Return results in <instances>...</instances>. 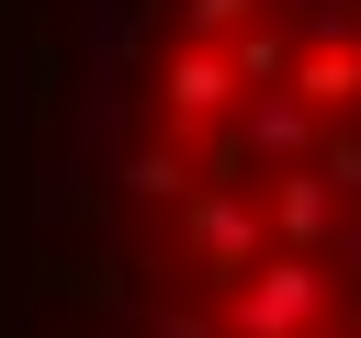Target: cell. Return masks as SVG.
Returning <instances> with one entry per match:
<instances>
[{
	"instance_id": "1",
	"label": "cell",
	"mask_w": 361,
	"mask_h": 338,
	"mask_svg": "<svg viewBox=\"0 0 361 338\" xmlns=\"http://www.w3.org/2000/svg\"><path fill=\"white\" fill-rule=\"evenodd\" d=\"M327 315H338V282L305 248H271L248 282H226V338H316Z\"/></svg>"
},
{
	"instance_id": "2",
	"label": "cell",
	"mask_w": 361,
	"mask_h": 338,
	"mask_svg": "<svg viewBox=\"0 0 361 338\" xmlns=\"http://www.w3.org/2000/svg\"><path fill=\"white\" fill-rule=\"evenodd\" d=\"M237 113H248V90H237V56H226V45H180V56L158 68V135H169V146L226 135Z\"/></svg>"
},
{
	"instance_id": "3",
	"label": "cell",
	"mask_w": 361,
	"mask_h": 338,
	"mask_svg": "<svg viewBox=\"0 0 361 338\" xmlns=\"http://www.w3.org/2000/svg\"><path fill=\"white\" fill-rule=\"evenodd\" d=\"M259 259H271V203H259V180L192 192V270H203V282H248Z\"/></svg>"
},
{
	"instance_id": "4",
	"label": "cell",
	"mask_w": 361,
	"mask_h": 338,
	"mask_svg": "<svg viewBox=\"0 0 361 338\" xmlns=\"http://www.w3.org/2000/svg\"><path fill=\"white\" fill-rule=\"evenodd\" d=\"M305 146H316V113H305L293 90H259V101L237 113V158H282V169H293Z\"/></svg>"
},
{
	"instance_id": "5",
	"label": "cell",
	"mask_w": 361,
	"mask_h": 338,
	"mask_svg": "<svg viewBox=\"0 0 361 338\" xmlns=\"http://www.w3.org/2000/svg\"><path fill=\"white\" fill-rule=\"evenodd\" d=\"M259 203H271V248L316 259V237H327V169H282V180H259Z\"/></svg>"
},
{
	"instance_id": "6",
	"label": "cell",
	"mask_w": 361,
	"mask_h": 338,
	"mask_svg": "<svg viewBox=\"0 0 361 338\" xmlns=\"http://www.w3.org/2000/svg\"><path fill=\"white\" fill-rule=\"evenodd\" d=\"M293 101H305V113H350V101H361V45H350V34H316V56L293 68Z\"/></svg>"
},
{
	"instance_id": "7",
	"label": "cell",
	"mask_w": 361,
	"mask_h": 338,
	"mask_svg": "<svg viewBox=\"0 0 361 338\" xmlns=\"http://www.w3.org/2000/svg\"><path fill=\"white\" fill-rule=\"evenodd\" d=\"M226 56H237V90H248V101H259V90H293V45H282L271 23H248Z\"/></svg>"
},
{
	"instance_id": "8",
	"label": "cell",
	"mask_w": 361,
	"mask_h": 338,
	"mask_svg": "<svg viewBox=\"0 0 361 338\" xmlns=\"http://www.w3.org/2000/svg\"><path fill=\"white\" fill-rule=\"evenodd\" d=\"M124 192H135V203H192V180H180V146H169V135H158V146H135Z\"/></svg>"
},
{
	"instance_id": "9",
	"label": "cell",
	"mask_w": 361,
	"mask_h": 338,
	"mask_svg": "<svg viewBox=\"0 0 361 338\" xmlns=\"http://www.w3.org/2000/svg\"><path fill=\"white\" fill-rule=\"evenodd\" d=\"M180 23H192V45H214V34H248L259 0H180Z\"/></svg>"
},
{
	"instance_id": "10",
	"label": "cell",
	"mask_w": 361,
	"mask_h": 338,
	"mask_svg": "<svg viewBox=\"0 0 361 338\" xmlns=\"http://www.w3.org/2000/svg\"><path fill=\"white\" fill-rule=\"evenodd\" d=\"M327 192H361V146L350 135H327Z\"/></svg>"
}]
</instances>
